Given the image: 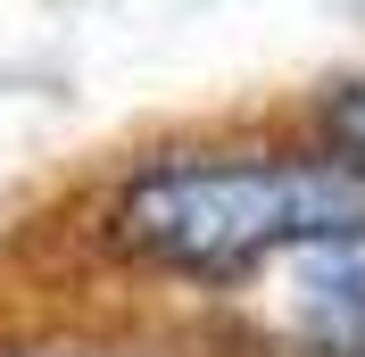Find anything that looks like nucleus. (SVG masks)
Returning <instances> with one entry per match:
<instances>
[{"instance_id": "f257e3e1", "label": "nucleus", "mask_w": 365, "mask_h": 357, "mask_svg": "<svg viewBox=\"0 0 365 357\" xmlns=\"http://www.w3.org/2000/svg\"><path fill=\"white\" fill-rule=\"evenodd\" d=\"M365 233V175L324 150H158L100 208L108 258L158 283L232 291L291 249Z\"/></svg>"}, {"instance_id": "f03ea898", "label": "nucleus", "mask_w": 365, "mask_h": 357, "mask_svg": "<svg viewBox=\"0 0 365 357\" xmlns=\"http://www.w3.org/2000/svg\"><path fill=\"white\" fill-rule=\"evenodd\" d=\"M316 141L341 158V166L365 175V75H349V84H332L316 100Z\"/></svg>"}]
</instances>
